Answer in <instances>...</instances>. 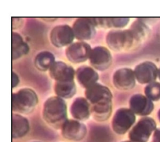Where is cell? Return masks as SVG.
Masks as SVG:
<instances>
[{"mask_svg":"<svg viewBox=\"0 0 160 142\" xmlns=\"http://www.w3.org/2000/svg\"><path fill=\"white\" fill-rule=\"evenodd\" d=\"M42 118L52 128L61 129L68 119L67 104L64 99L57 96L48 98L43 104Z\"/></svg>","mask_w":160,"mask_h":142,"instance_id":"1","label":"cell"},{"mask_svg":"<svg viewBox=\"0 0 160 142\" xmlns=\"http://www.w3.org/2000/svg\"><path fill=\"white\" fill-rule=\"evenodd\" d=\"M38 103V95L31 88H24L12 94V110L15 113L29 114L34 111Z\"/></svg>","mask_w":160,"mask_h":142,"instance_id":"2","label":"cell"},{"mask_svg":"<svg viewBox=\"0 0 160 142\" xmlns=\"http://www.w3.org/2000/svg\"><path fill=\"white\" fill-rule=\"evenodd\" d=\"M108 46L114 51H120L131 48L135 43L134 36L128 29H112L106 36Z\"/></svg>","mask_w":160,"mask_h":142,"instance_id":"3","label":"cell"},{"mask_svg":"<svg viewBox=\"0 0 160 142\" xmlns=\"http://www.w3.org/2000/svg\"><path fill=\"white\" fill-rule=\"evenodd\" d=\"M134 113L128 108H121L114 113L111 122L113 131L118 134H125L135 122Z\"/></svg>","mask_w":160,"mask_h":142,"instance_id":"4","label":"cell"},{"mask_svg":"<svg viewBox=\"0 0 160 142\" xmlns=\"http://www.w3.org/2000/svg\"><path fill=\"white\" fill-rule=\"evenodd\" d=\"M88 59L91 67L96 70L102 71L111 66L112 57L108 48L98 46L91 49Z\"/></svg>","mask_w":160,"mask_h":142,"instance_id":"5","label":"cell"},{"mask_svg":"<svg viewBox=\"0 0 160 142\" xmlns=\"http://www.w3.org/2000/svg\"><path fill=\"white\" fill-rule=\"evenodd\" d=\"M50 41L57 48L68 46L73 43L75 36L72 28L68 24L58 25L54 27L49 35Z\"/></svg>","mask_w":160,"mask_h":142,"instance_id":"6","label":"cell"},{"mask_svg":"<svg viewBox=\"0 0 160 142\" xmlns=\"http://www.w3.org/2000/svg\"><path fill=\"white\" fill-rule=\"evenodd\" d=\"M61 135L66 139L71 141L82 140L86 135V126L81 121L74 119H68L62 124Z\"/></svg>","mask_w":160,"mask_h":142,"instance_id":"7","label":"cell"},{"mask_svg":"<svg viewBox=\"0 0 160 142\" xmlns=\"http://www.w3.org/2000/svg\"><path fill=\"white\" fill-rule=\"evenodd\" d=\"M75 38L79 41L92 39L96 34V26L92 18H79L72 26Z\"/></svg>","mask_w":160,"mask_h":142,"instance_id":"8","label":"cell"},{"mask_svg":"<svg viewBox=\"0 0 160 142\" xmlns=\"http://www.w3.org/2000/svg\"><path fill=\"white\" fill-rule=\"evenodd\" d=\"M91 49V46L85 41L74 42L66 48L65 54L70 62L80 63L88 59Z\"/></svg>","mask_w":160,"mask_h":142,"instance_id":"9","label":"cell"},{"mask_svg":"<svg viewBox=\"0 0 160 142\" xmlns=\"http://www.w3.org/2000/svg\"><path fill=\"white\" fill-rule=\"evenodd\" d=\"M155 127L154 122L149 118L141 119L130 130L129 138L133 142H145Z\"/></svg>","mask_w":160,"mask_h":142,"instance_id":"10","label":"cell"},{"mask_svg":"<svg viewBox=\"0 0 160 142\" xmlns=\"http://www.w3.org/2000/svg\"><path fill=\"white\" fill-rule=\"evenodd\" d=\"M112 83L119 90L132 89L136 84L134 71L129 68H122L116 70L112 76Z\"/></svg>","mask_w":160,"mask_h":142,"instance_id":"11","label":"cell"},{"mask_svg":"<svg viewBox=\"0 0 160 142\" xmlns=\"http://www.w3.org/2000/svg\"><path fill=\"white\" fill-rule=\"evenodd\" d=\"M136 79L141 84L154 82L158 76V69L152 62L146 61L137 65L134 69Z\"/></svg>","mask_w":160,"mask_h":142,"instance_id":"12","label":"cell"},{"mask_svg":"<svg viewBox=\"0 0 160 142\" xmlns=\"http://www.w3.org/2000/svg\"><path fill=\"white\" fill-rule=\"evenodd\" d=\"M84 95L91 105L105 101H111L112 98L111 90L107 86L98 83L86 89Z\"/></svg>","mask_w":160,"mask_h":142,"instance_id":"13","label":"cell"},{"mask_svg":"<svg viewBox=\"0 0 160 142\" xmlns=\"http://www.w3.org/2000/svg\"><path fill=\"white\" fill-rule=\"evenodd\" d=\"M49 76L56 81L74 80L76 71L73 67L63 61H56L49 70Z\"/></svg>","mask_w":160,"mask_h":142,"instance_id":"14","label":"cell"},{"mask_svg":"<svg viewBox=\"0 0 160 142\" xmlns=\"http://www.w3.org/2000/svg\"><path fill=\"white\" fill-rule=\"evenodd\" d=\"M70 113L72 117L78 121L87 120L91 113V104L86 98L78 97L72 103L70 106Z\"/></svg>","mask_w":160,"mask_h":142,"instance_id":"15","label":"cell"},{"mask_svg":"<svg viewBox=\"0 0 160 142\" xmlns=\"http://www.w3.org/2000/svg\"><path fill=\"white\" fill-rule=\"evenodd\" d=\"M76 78L82 87L87 89L97 83L99 74L92 67L83 65L76 70Z\"/></svg>","mask_w":160,"mask_h":142,"instance_id":"16","label":"cell"},{"mask_svg":"<svg viewBox=\"0 0 160 142\" xmlns=\"http://www.w3.org/2000/svg\"><path fill=\"white\" fill-rule=\"evenodd\" d=\"M130 109L138 115H146L153 109V105L150 99L142 94H136L129 99Z\"/></svg>","mask_w":160,"mask_h":142,"instance_id":"17","label":"cell"},{"mask_svg":"<svg viewBox=\"0 0 160 142\" xmlns=\"http://www.w3.org/2000/svg\"><path fill=\"white\" fill-rule=\"evenodd\" d=\"M112 111V100L105 101L91 105V115L94 119L98 122L107 121L111 116Z\"/></svg>","mask_w":160,"mask_h":142,"instance_id":"18","label":"cell"},{"mask_svg":"<svg viewBox=\"0 0 160 142\" xmlns=\"http://www.w3.org/2000/svg\"><path fill=\"white\" fill-rule=\"evenodd\" d=\"M30 125L28 119L19 114L12 115V138L18 139L24 137L29 132Z\"/></svg>","mask_w":160,"mask_h":142,"instance_id":"19","label":"cell"},{"mask_svg":"<svg viewBox=\"0 0 160 142\" xmlns=\"http://www.w3.org/2000/svg\"><path fill=\"white\" fill-rule=\"evenodd\" d=\"M96 28H115L125 27L129 21V18H92Z\"/></svg>","mask_w":160,"mask_h":142,"instance_id":"20","label":"cell"},{"mask_svg":"<svg viewBox=\"0 0 160 142\" xmlns=\"http://www.w3.org/2000/svg\"><path fill=\"white\" fill-rule=\"evenodd\" d=\"M29 51L28 44L18 33H12V59L16 60L26 55Z\"/></svg>","mask_w":160,"mask_h":142,"instance_id":"21","label":"cell"},{"mask_svg":"<svg viewBox=\"0 0 160 142\" xmlns=\"http://www.w3.org/2000/svg\"><path fill=\"white\" fill-rule=\"evenodd\" d=\"M54 91L57 96L62 99H69L76 93V86L74 80L66 81H56Z\"/></svg>","mask_w":160,"mask_h":142,"instance_id":"22","label":"cell"},{"mask_svg":"<svg viewBox=\"0 0 160 142\" xmlns=\"http://www.w3.org/2000/svg\"><path fill=\"white\" fill-rule=\"evenodd\" d=\"M56 62L54 54L48 51L39 53L34 58V66L39 71H49Z\"/></svg>","mask_w":160,"mask_h":142,"instance_id":"23","label":"cell"},{"mask_svg":"<svg viewBox=\"0 0 160 142\" xmlns=\"http://www.w3.org/2000/svg\"><path fill=\"white\" fill-rule=\"evenodd\" d=\"M129 29L132 33L136 43H139L142 41L149 33L148 26L141 18L136 19L131 24Z\"/></svg>","mask_w":160,"mask_h":142,"instance_id":"24","label":"cell"},{"mask_svg":"<svg viewBox=\"0 0 160 142\" xmlns=\"http://www.w3.org/2000/svg\"><path fill=\"white\" fill-rule=\"evenodd\" d=\"M144 93L149 99H159L160 98V83L153 82L148 84L144 89Z\"/></svg>","mask_w":160,"mask_h":142,"instance_id":"25","label":"cell"},{"mask_svg":"<svg viewBox=\"0 0 160 142\" xmlns=\"http://www.w3.org/2000/svg\"><path fill=\"white\" fill-rule=\"evenodd\" d=\"M19 78L18 76V74L14 73V72H12V88H14L15 87H16L18 84L19 83Z\"/></svg>","mask_w":160,"mask_h":142,"instance_id":"26","label":"cell"},{"mask_svg":"<svg viewBox=\"0 0 160 142\" xmlns=\"http://www.w3.org/2000/svg\"><path fill=\"white\" fill-rule=\"evenodd\" d=\"M158 78L160 79V68L158 69Z\"/></svg>","mask_w":160,"mask_h":142,"instance_id":"27","label":"cell"},{"mask_svg":"<svg viewBox=\"0 0 160 142\" xmlns=\"http://www.w3.org/2000/svg\"><path fill=\"white\" fill-rule=\"evenodd\" d=\"M122 142H133V141H122Z\"/></svg>","mask_w":160,"mask_h":142,"instance_id":"28","label":"cell"},{"mask_svg":"<svg viewBox=\"0 0 160 142\" xmlns=\"http://www.w3.org/2000/svg\"><path fill=\"white\" fill-rule=\"evenodd\" d=\"M33 142H39V141H33Z\"/></svg>","mask_w":160,"mask_h":142,"instance_id":"29","label":"cell"},{"mask_svg":"<svg viewBox=\"0 0 160 142\" xmlns=\"http://www.w3.org/2000/svg\"><path fill=\"white\" fill-rule=\"evenodd\" d=\"M159 117H160V113H159Z\"/></svg>","mask_w":160,"mask_h":142,"instance_id":"30","label":"cell"}]
</instances>
